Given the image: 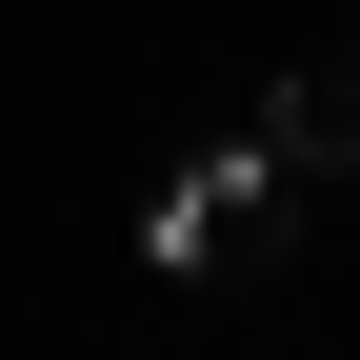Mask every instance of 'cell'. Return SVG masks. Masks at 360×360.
I'll return each instance as SVG.
<instances>
[{"label":"cell","mask_w":360,"mask_h":360,"mask_svg":"<svg viewBox=\"0 0 360 360\" xmlns=\"http://www.w3.org/2000/svg\"><path fill=\"white\" fill-rule=\"evenodd\" d=\"M141 240L180 260V281H200V260H260V240H281V141H260V160H200V180L141 220Z\"/></svg>","instance_id":"6da1fadb"},{"label":"cell","mask_w":360,"mask_h":360,"mask_svg":"<svg viewBox=\"0 0 360 360\" xmlns=\"http://www.w3.org/2000/svg\"><path fill=\"white\" fill-rule=\"evenodd\" d=\"M260 141L281 160H360V60H300L281 101H260Z\"/></svg>","instance_id":"7a4b0ae2"}]
</instances>
